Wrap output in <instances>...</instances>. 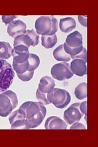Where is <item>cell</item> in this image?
Instances as JSON below:
<instances>
[{
  "instance_id": "cell-6",
  "label": "cell",
  "mask_w": 98,
  "mask_h": 147,
  "mask_svg": "<svg viewBox=\"0 0 98 147\" xmlns=\"http://www.w3.org/2000/svg\"><path fill=\"white\" fill-rule=\"evenodd\" d=\"M51 74L53 79L59 81L70 79L74 76L69 64L65 62L55 64L51 69Z\"/></svg>"
},
{
  "instance_id": "cell-23",
  "label": "cell",
  "mask_w": 98,
  "mask_h": 147,
  "mask_svg": "<svg viewBox=\"0 0 98 147\" xmlns=\"http://www.w3.org/2000/svg\"><path fill=\"white\" fill-rule=\"evenodd\" d=\"M36 98L44 105H49L50 104L47 98V94L42 93L38 89L36 91Z\"/></svg>"
},
{
  "instance_id": "cell-21",
  "label": "cell",
  "mask_w": 98,
  "mask_h": 147,
  "mask_svg": "<svg viewBox=\"0 0 98 147\" xmlns=\"http://www.w3.org/2000/svg\"><path fill=\"white\" fill-rule=\"evenodd\" d=\"M29 64V71H34L38 67L40 64V58L38 55L34 53H30L29 58L28 59Z\"/></svg>"
},
{
  "instance_id": "cell-14",
  "label": "cell",
  "mask_w": 98,
  "mask_h": 147,
  "mask_svg": "<svg viewBox=\"0 0 98 147\" xmlns=\"http://www.w3.org/2000/svg\"><path fill=\"white\" fill-rule=\"evenodd\" d=\"M55 87V82L53 79L49 76L43 77L40 80L38 90L42 93L47 94Z\"/></svg>"
},
{
  "instance_id": "cell-28",
  "label": "cell",
  "mask_w": 98,
  "mask_h": 147,
  "mask_svg": "<svg viewBox=\"0 0 98 147\" xmlns=\"http://www.w3.org/2000/svg\"><path fill=\"white\" fill-rule=\"evenodd\" d=\"M78 19L79 22L80 23V24L83 26H87V16H78Z\"/></svg>"
},
{
  "instance_id": "cell-29",
  "label": "cell",
  "mask_w": 98,
  "mask_h": 147,
  "mask_svg": "<svg viewBox=\"0 0 98 147\" xmlns=\"http://www.w3.org/2000/svg\"><path fill=\"white\" fill-rule=\"evenodd\" d=\"M80 110L83 115H85V116H87V101L80 103Z\"/></svg>"
},
{
  "instance_id": "cell-18",
  "label": "cell",
  "mask_w": 98,
  "mask_h": 147,
  "mask_svg": "<svg viewBox=\"0 0 98 147\" xmlns=\"http://www.w3.org/2000/svg\"><path fill=\"white\" fill-rule=\"evenodd\" d=\"M12 49L8 42L1 41L0 42V59H6L12 56Z\"/></svg>"
},
{
  "instance_id": "cell-12",
  "label": "cell",
  "mask_w": 98,
  "mask_h": 147,
  "mask_svg": "<svg viewBox=\"0 0 98 147\" xmlns=\"http://www.w3.org/2000/svg\"><path fill=\"white\" fill-rule=\"evenodd\" d=\"M64 44H66L69 47L72 49L83 47L82 35L80 32L77 31L73 32L67 36Z\"/></svg>"
},
{
  "instance_id": "cell-24",
  "label": "cell",
  "mask_w": 98,
  "mask_h": 147,
  "mask_svg": "<svg viewBox=\"0 0 98 147\" xmlns=\"http://www.w3.org/2000/svg\"><path fill=\"white\" fill-rule=\"evenodd\" d=\"M34 75V71H28L25 73L23 74H18L17 76L19 79L23 82H28L32 79Z\"/></svg>"
},
{
  "instance_id": "cell-2",
  "label": "cell",
  "mask_w": 98,
  "mask_h": 147,
  "mask_svg": "<svg viewBox=\"0 0 98 147\" xmlns=\"http://www.w3.org/2000/svg\"><path fill=\"white\" fill-rule=\"evenodd\" d=\"M36 33L42 36L55 34L58 29V22L53 16H41L36 20Z\"/></svg>"
},
{
  "instance_id": "cell-13",
  "label": "cell",
  "mask_w": 98,
  "mask_h": 147,
  "mask_svg": "<svg viewBox=\"0 0 98 147\" xmlns=\"http://www.w3.org/2000/svg\"><path fill=\"white\" fill-rule=\"evenodd\" d=\"M68 124L57 117H50L45 123L46 129H66Z\"/></svg>"
},
{
  "instance_id": "cell-20",
  "label": "cell",
  "mask_w": 98,
  "mask_h": 147,
  "mask_svg": "<svg viewBox=\"0 0 98 147\" xmlns=\"http://www.w3.org/2000/svg\"><path fill=\"white\" fill-rule=\"evenodd\" d=\"M76 97L79 99L82 100L87 98V84L85 82L81 83L79 84L75 90Z\"/></svg>"
},
{
  "instance_id": "cell-26",
  "label": "cell",
  "mask_w": 98,
  "mask_h": 147,
  "mask_svg": "<svg viewBox=\"0 0 98 147\" xmlns=\"http://www.w3.org/2000/svg\"><path fill=\"white\" fill-rule=\"evenodd\" d=\"M17 18V16H2V20L6 25H8L11 24L14 20Z\"/></svg>"
},
{
  "instance_id": "cell-5",
  "label": "cell",
  "mask_w": 98,
  "mask_h": 147,
  "mask_svg": "<svg viewBox=\"0 0 98 147\" xmlns=\"http://www.w3.org/2000/svg\"><path fill=\"white\" fill-rule=\"evenodd\" d=\"M47 98L50 103L58 109H64L71 102V95L66 90L54 88L47 94Z\"/></svg>"
},
{
  "instance_id": "cell-22",
  "label": "cell",
  "mask_w": 98,
  "mask_h": 147,
  "mask_svg": "<svg viewBox=\"0 0 98 147\" xmlns=\"http://www.w3.org/2000/svg\"><path fill=\"white\" fill-rule=\"evenodd\" d=\"M13 69H14L17 74H23L28 71L29 69V64L28 60L23 63H17L13 62Z\"/></svg>"
},
{
  "instance_id": "cell-4",
  "label": "cell",
  "mask_w": 98,
  "mask_h": 147,
  "mask_svg": "<svg viewBox=\"0 0 98 147\" xmlns=\"http://www.w3.org/2000/svg\"><path fill=\"white\" fill-rule=\"evenodd\" d=\"M14 72L11 64L0 59V93L6 91L12 84Z\"/></svg>"
},
{
  "instance_id": "cell-11",
  "label": "cell",
  "mask_w": 98,
  "mask_h": 147,
  "mask_svg": "<svg viewBox=\"0 0 98 147\" xmlns=\"http://www.w3.org/2000/svg\"><path fill=\"white\" fill-rule=\"evenodd\" d=\"M70 69L74 74L82 77L87 73V61L82 59L74 58L70 64Z\"/></svg>"
},
{
  "instance_id": "cell-3",
  "label": "cell",
  "mask_w": 98,
  "mask_h": 147,
  "mask_svg": "<svg viewBox=\"0 0 98 147\" xmlns=\"http://www.w3.org/2000/svg\"><path fill=\"white\" fill-rule=\"evenodd\" d=\"M18 99L17 94L11 90L0 94V116L6 117L17 107Z\"/></svg>"
},
{
  "instance_id": "cell-9",
  "label": "cell",
  "mask_w": 98,
  "mask_h": 147,
  "mask_svg": "<svg viewBox=\"0 0 98 147\" xmlns=\"http://www.w3.org/2000/svg\"><path fill=\"white\" fill-rule=\"evenodd\" d=\"M29 49L24 45H17L14 47L12 50L13 62L23 63L28 60L29 58Z\"/></svg>"
},
{
  "instance_id": "cell-17",
  "label": "cell",
  "mask_w": 98,
  "mask_h": 147,
  "mask_svg": "<svg viewBox=\"0 0 98 147\" xmlns=\"http://www.w3.org/2000/svg\"><path fill=\"white\" fill-rule=\"evenodd\" d=\"M17 45H24L25 47L30 48V46H34V43L30 38V37L26 33L18 36L14 38V47Z\"/></svg>"
},
{
  "instance_id": "cell-15",
  "label": "cell",
  "mask_w": 98,
  "mask_h": 147,
  "mask_svg": "<svg viewBox=\"0 0 98 147\" xmlns=\"http://www.w3.org/2000/svg\"><path fill=\"white\" fill-rule=\"evenodd\" d=\"M76 27V20L72 17H66L60 19L59 28L65 33L71 31Z\"/></svg>"
},
{
  "instance_id": "cell-1",
  "label": "cell",
  "mask_w": 98,
  "mask_h": 147,
  "mask_svg": "<svg viewBox=\"0 0 98 147\" xmlns=\"http://www.w3.org/2000/svg\"><path fill=\"white\" fill-rule=\"evenodd\" d=\"M20 108L25 112V129L38 127L46 116V108L41 102L28 101L23 103Z\"/></svg>"
},
{
  "instance_id": "cell-7",
  "label": "cell",
  "mask_w": 98,
  "mask_h": 147,
  "mask_svg": "<svg viewBox=\"0 0 98 147\" xmlns=\"http://www.w3.org/2000/svg\"><path fill=\"white\" fill-rule=\"evenodd\" d=\"M83 116V115L80 110V103L76 102L72 104L64 112L63 118L65 122L68 125H73L80 121Z\"/></svg>"
},
{
  "instance_id": "cell-10",
  "label": "cell",
  "mask_w": 98,
  "mask_h": 147,
  "mask_svg": "<svg viewBox=\"0 0 98 147\" xmlns=\"http://www.w3.org/2000/svg\"><path fill=\"white\" fill-rule=\"evenodd\" d=\"M7 33L12 38L24 34L26 31V25L22 20H18L12 22L7 26Z\"/></svg>"
},
{
  "instance_id": "cell-25",
  "label": "cell",
  "mask_w": 98,
  "mask_h": 147,
  "mask_svg": "<svg viewBox=\"0 0 98 147\" xmlns=\"http://www.w3.org/2000/svg\"><path fill=\"white\" fill-rule=\"evenodd\" d=\"M26 33L28 35L32 42L34 43V46H36L39 43V34L36 33V31L34 30H26Z\"/></svg>"
},
{
  "instance_id": "cell-8",
  "label": "cell",
  "mask_w": 98,
  "mask_h": 147,
  "mask_svg": "<svg viewBox=\"0 0 98 147\" xmlns=\"http://www.w3.org/2000/svg\"><path fill=\"white\" fill-rule=\"evenodd\" d=\"M25 112L20 108L11 113L9 118L12 129H25Z\"/></svg>"
},
{
  "instance_id": "cell-19",
  "label": "cell",
  "mask_w": 98,
  "mask_h": 147,
  "mask_svg": "<svg viewBox=\"0 0 98 147\" xmlns=\"http://www.w3.org/2000/svg\"><path fill=\"white\" fill-rule=\"evenodd\" d=\"M42 45L45 49H51L57 43V36L56 34L52 36H42Z\"/></svg>"
},
{
  "instance_id": "cell-16",
  "label": "cell",
  "mask_w": 98,
  "mask_h": 147,
  "mask_svg": "<svg viewBox=\"0 0 98 147\" xmlns=\"http://www.w3.org/2000/svg\"><path fill=\"white\" fill-rule=\"evenodd\" d=\"M54 58L58 61L68 62L71 60L70 55L65 52L63 45H60L58 47L56 48L53 53Z\"/></svg>"
},
{
  "instance_id": "cell-27",
  "label": "cell",
  "mask_w": 98,
  "mask_h": 147,
  "mask_svg": "<svg viewBox=\"0 0 98 147\" xmlns=\"http://www.w3.org/2000/svg\"><path fill=\"white\" fill-rule=\"evenodd\" d=\"M70 129H86V127L83 125H82V124L77 122L74 123L73 125Z\"/></svg>"
}]
</instances>
